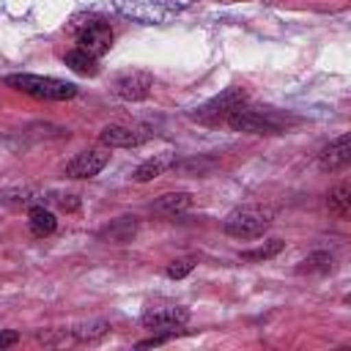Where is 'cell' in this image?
Wrapping results in <instances>:
<instances>
[{
	"instance_id": "cell-11",
	"label": "cell",
	"mask_w": 351,
	"mask_h": 351,
	"mask_svg": "<svg viewBox=\"0 0 351 351\" xmlns=\"http://www.w3.org/2000/svg\"><path fill=\"white\" fill-rule=\"evenodd\" d=\"M134 228H137L134 217H118V219H112L107 228L99 230V239L112 241V244H126V241L134 236Z\"/></svg>"
},
{
	"instance_id": "cell-3",
	"label": "cell",
	"mask_w": 351,
	"mask_h": 351,
	"mask_svg": "<svg viewBox=\"0 0 351 351\" xmlns=\"http://www.w3.org/2000/svg\"><path fill=\"white\" fill-rule=\"evenodd\" d=\"M244 101H247V93H244L241 88H228V90H222L219 96H214L211 101H206L203 107H197V110L192 112V118L200 121V123L214 126V123L225 121L233 110L244 107Z\"/></svg>"
},
{
	"instance_id": "cell-15",
	"label": "cell",
	"mask_w": 351,
	"mask_h": 351,
	"mask_svg": "<svg viewBox=\"0 0 351 351\" xmlns=\"http://www.w3.org/2000/svg\"><path fill=\"white\" fill-rule=\"evenodd\" d=\"M99 58H93L90 52H85V49H71V52H66V58H63V63L71 69V71H77V74H82V77H96L99 74V63H96Z\"/></svg>"
},
{
	"instance_id": "cell-17",
	"label": "cell",
	"mask_w": 351,
	"mask_h": 351,
	"mask_svg": "<svg viewBox=\"0 0 351 351\" xmlns=\"http://www.w3.org/2000/svg\"><path fill=\"white\" fill-rule=\"evenodd\" d=\"M332 263H335V258H332L329 252L318 250V252H310V255L296 266V274H326V271H332Z\"/></svg>"
},
{
	"instance_id": "cell-14",
	"label": "cell",
	"mask_w": 351,
	"mask_h": 351,
	"mask_svg": "<svg viewBox=\"0 0 351 351\" xmlns=\"http://www.w3.org/2000/svg\"><path fill=\"white\" fill-rule=\"evenodd\" d=\"M195 197L189 192H167V195H159L154 200V211H162V214H181L186 208H192Z\"/></svg>"
},
{
	"instance_id": "cell-4",
	"label": "cell",
	"mask_w": 351,
	"mask_h": 351,
	"mask_svg": "<svg viewBox=\"0 0 351 351\" xmlns=\"http://www.w3.org/2000/svg\"><path fill=\"white\" fill-rule=\"evenodd\" d=\"M186 321H189V310L184 304H159L143 313V326L151 329L154 335H167V337H173L176 329H181Z\"/></svg>"
},
{
	"instance_id": "cell-13",
	"label": "cell",
	"mask_w": 351,
	"mask_h": 351,
	"mask_svg": "<svg viewBox=\"0 0 351 351\" xmlns=\"http://www.w3.org/2000/svg\"><path fill=\"white\" fill-rule=\"evenodd\" d=\"M170 165H173V156H170V154H156V156H151V159H145V162L137 165L134 181H140V184L154 181V178H159Z\"/></svg>"
},
{
	"instance_id": "cell-19",
	"label": "cell",
	"mask_w": 351,
	"mask_h": 351,
	"mask_svg": "<svg viewBox=\"0 0 351 351\" xmlns=\"http://www.w3.org/2000/svg\"><path fill=\"white\" fill-rule=\"evenodd\" d=\"M192 269H195V261H192V258H178V261H173V263L165 269V274H167L170 280H181V277H186Z\"/></svg>"
},
{
	"instance_id": "cell-2",
	"label": "cell",
	"mask_w": 351,
	"mask_h": 351,
	"mask_svg": "<svg viewBox=\"0 0 351 351\" xmlns=\"http://www.w3.org/2000/svg\"><path fill=\"white\" fill-rule=\"evenodd\" d=\"M269 222H271V211L258 208V206H241V208H233L225 217V233L233 236V239L250 241V239L263 236Z\"/></svg>"
},
{
	"instance_id": "cell-22",
	"label": "cell",
	"mask_w": 351,
	"mask_h": 351,
	"mask_svg": "<svg viewBox=\"0 0 351 351\" xmlns=\"http://www.w3.org/2000/svg\"><path fill=\"white\" fill-rule=\"evenodd\" d=\"M16 343H19V332H14V329H3L0 332V348H11Z\"/></svg>"
},
{
	"instance_id": "cell-1",
	"label": "cell",
	"mask_w": 351,
	"mask_h": 351,
	"mask_svg": "<svg viewBox=\"0 0 351 351\" xmlns=\"http://www.w3.org/2000/svg\"><path fill=\"white\" fill-rule=\"evenodd\" d=\"M5 85L33 99H44V101H66L77 96L74 82H66L58 77H41V74H8Z\"/></svg>"
},
{
	"instance_id": "cell-9",
	"label": "cell",
	"mask_w": 351,
	"mask_h": 351,
	"mask_svg": "<svg viewBox=\"0 0 351 351\" xmlns=\"http://www.w3.org/2000/svg\"><path fill=\"white\" fill-rule=\"evenodd\" d=\"M148 137H151V134L143 132V129L118 126V123H115V126H104L101 134H99L101 145H107V148H134V145H143Z\"/></svg>"
},
{
	"instance_id": "cell-5",
	"label": "cell",
	"mask_w": 351,
	"mask_h": 351,
	"mask_svg": "<svg viewBox=\"0 0 351 351\" xmlns=\"http://www.w3.org/2000/svg\"><path fill=\"white\" fill-rule=\"evenodd\" d=\"M225 123L233 129V132H244V134H280L282 132V123L269 115V112H258V110H247V107H239L233 110Z\"/></svg>"
},
{
	"instance_id": "cell-21",
	"label": "cell",
	"mask_w": 351,
	"mask_h": 351,
	"mask_svg": "<svg viewBox=\"0 0 351 351\" xmlns=\"http://www.w3.org/2000/svg\"><path fill=\"white\" fill-rule=\"evenodd\" d=\"M55 203H58L63 211H77V208H80V197H77V195H58Z\"/></svg>"
},
{
	"instance_id": "cell-8",
	"label": "cell",
	"mask_w": 351,
	"mask_h": 351,
	"mask_svg": "<svg viewBox=\"0 0 351 351\" xmlns=\"http://www.w3.org/2000/svg\"><path fill=\"white\" fill-rule=\"evenodd\" d=\"M151 88H154V77H151L148 71H126V74H121V77L115 80V85H112L115 96H121V99H126V101H140V99H145V96L151 93Z\"/></svg>"
},
{
	"instance_id": "cell-6",
	"label": "cell",
	"mask_w": 351,
	"mask_h": 351,
	"mask_svg": "<svg viewBox=\"0 0 351 351\" xmlns=\"http://www.w3.org/2000/svg\"><path fill=\"white\" fill-rule=\"evenodd\" d=\"M77 27V44L80 49L90 52L93 58H101L112 47V30L101 19H88V22H74Z\"/></svg>"
},
{
	"instance_id": "cell-10",
	"label": "cell",
	"mask_w": 351,
	"mask_h": 351,
	"mask_svg": "<svg viewBox=\"0 0 351 351\" xmlns=\"http://www.w3.org/2000/svg\"><path fill=\"white\" fill-rule=\"evenodd\" d=\"M351 162V137H348V132L346 134H340L337 140H332L321 154H318V165L324 167V170H343L346 165Z\"/></svg>"
},
{
	"instance_id": "cell-12",
	"label": "cell",
	"mask_w": 351,
	"mask_h": 351,
	"mask_svg": "<svg viewBox=\"0 0 351 351\" xmlns=\"http://www.w3.org/2000/svg\"><path fill=\"white\" fill-rule=\"evenodd\" d=\"M27 225H30V233L33 236H49V233H55V228H58V219H55V214L49 211V208H44V206H30V211H27Z\"/></svg>"
},
{
	"instance_id": "cell-20",
	"label": "cell",
	"mask_w": 351,
	"mask_h": 351,
	"mask_svg": "<svg viewBox=\"0 0 351 351\" xmlns=\"http://www.w3.org/2000/svg\"><path fill=\"white\" fill-rule=\"evenodd\" d=\"M107 332H110L107 324H93V326H80V329H74V337H77V340H96V337H101V335H107Z\"/></svg>"
},
{
	"instance_id": "cell-16",
	"label": "cell",
	"mask_w": 351,
	"mask_h": 351,
	"mask_svg": "<svg viewBox=\"0 0 351 351\" xmlns=\"http://www.w3.org/2000/svg\"><path fill=\"white\" fill-rule=\"evenodd\" d=\"M326 206H329V211H332L335 217H340V219H346V217L351 214V189H348L346 181L337 184V186L326 195Z\"/></svg>"
},
{
	"instance_id": "cell-18",
	"label": "cell",
	"mask_w": 351,
	"mask_h": 351,
	"mask_svg": "<svg viewBox=\"0 0 351 351\" xmlns=\"http://www.w3.org/2000/svg\"><path fill=\"white\" fill-rule=\"evenodd\" d=\"M282 247H285V244H282L280 239H269L266 244H261V247H255V250L241 252V261H250V263H255V261H269V258H274Z\"/></svg>"
},
{
	"instance_id": "cell-7",
	"label": "cell",
	"mask_w": 351,
	"mask_h": 351,
	"mask_svg": "<svg viewBox=\"0 0 351 351\" xmlns=\"http://www.w3.org/2000/svg\"><path fill=\"white\" fill-rule=\"evenodd\" d=\"M110 162V148L101 145V148H88V151H80L69 165H66V176L69 178H93L99 176Z\"/></svg>"
}]
</instances>
